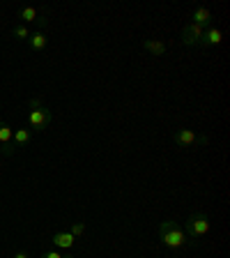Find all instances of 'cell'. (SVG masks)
Instances as JSON below:
<instances>
[{
    "label": "cell",
    "mask_w": 230,
    "mask_h": 258,
    "mask_svg": "<svg viewBox=\"0 0 230 258\" xmlns=\"http://www.w3.org/2000/svg\"><path fill=\"white\" fill-rule=\"evenodd\" d=\"M157 233H159L161 244H166L168 249H182V247L189 244V238H186L184 228H182L177 222H173V219L161 222L159 226H157Z\"/></svg>",
    "instance_id": "cell-1"
},
{
    "label": "cell",
    "mask_w": 230,
    "mask_h": 258,
    "mask_svg": "<svg viewBox=\"0 0 230 258\" xmlns=\"http://www.w3.org/2000/svg\"><path fill=\"white\" fill-rule=\"evenodd\" d=\"M184 233L189 242L198 240V238H203L210 233V219H207V214L205 212H194L184 224Z\"/></svg>",
    "instance_id": "cell-2"
},
{
    "label": "cell",
    "mask_w": 230,
    "mask_h": 258,
    "mask_svg": "<svg viewBox=\"0 0 230 258\" xmlns=\"http://www.w3.org/2000/svg\"><path fill=\"white\" fill-rule=\"evenodd\" d=\"M173 141L177 145H207L210 138L205 136V134H196L194 129H177L173 134Z\"/></svg>",
    "instance_id": "cell-3"
},
{
    "label": "cell",
    "mask_w": 230,
    "mask_h": 258,
    "mask_svg": "<svg viewBox=\"0 0 230 258\" xmlns=\"http://www.w3.org/2000/svg\"><path fill=\"white\" fill-rule=\"evenodd\" d=\"M28 122H30V127L35 129V132H44L46 127L51 125V111L49 108H35V111H30L28 113Z\"/></svg>",
    "instance_id": "cell-4"
},
{
    "label": "cell",
    "mask_w": 230,
    "mask_h": 258,
    "mask_svg": "<svg viewBox=\"0 0 230 258\" xmlns=\"http://www.w3.org/2000/svg\"><path fill=\"white\" fill-rule=\"evenodd\" d=\"M14 150H16V145H14V132L0 120V152L5 157H12Z\"/></svg>",
    "instance_id": "cell-5"
},
{
    "label": "cell",
    "mask_w": 230,
    "mask_h": 258,
    "mask_svg": "<svg viewBox=\"0 0 230 258\" xmlns=\"http://www.w3.org/2000/svg\"><path fill=\"white\" fill-rule=\"evenodd\" d=\"M200 37H203V28L196 26V23H189V26L182 30V44L196 46L198 42H200Z\"/></svg>",
    "instance_id": "cell-6"
},
{
    "label": "cell",
    "mask_w": 230,
    "mask_h": 258,
    "mask_svg": "<svg viewBox=\"0 0 230 258\" xmlns=\"http://www.w3.org/2000/svg\"><path fill=\"white\" fill-rule=\"evenodd\" d=\"M223 42V33L219 28H210V30H203V37H200V46H216Z\"/></svg>",
    "instance_id": "cell-7"
},
{
    "label": "cell",
    "mask_w": 230,
    "mask_h": 258,
    "mask_svg": "<svg viewBox=\"0 0 230 258\" xmlns=\"http://www.w3.org/2000/svg\"><path fill=\"white\" fill-rule=\"evenodd\" d=\"M51 240H53V244L58 247V249H67V251H69L71 247H74L76 238H74L69 231H60V233H53V238H51Z\"/></svg>",
    "instance_id": "cell-8"
},
{
    "label": "cell",
    "mask_w": 230,
    "mask_h": 258,
    "mask_svg": "<svg viewBox=\"0 0 230 258\" xmlns=\"http://www.w3.org/2000/svg\"><path fill=\"white\" fill-rule=\"evenodd\" d=\"M46 42H49V39H46L44 30H35V33H30V37H28V44H30L33 51H44Z\"/></svg>",
    "instance_id": "cell-9"
},
{
    "label": "cell",
    "mask_w": 230,
    "mask_h": 258,
    "mask_svg": "<svg viewBox=\"0 0 230 258\" xmlns=\"http://www.w3.org/2000/svg\"><path fill=\"white\" fill-rule=\"evenodd\" d=\"M191 18H194L196 26L203 28V26H207V23L212 21V12H210L207 7H196V9H194V14H191Z\"/></svg>",
    "instance_id": "cell-10"
},
{
    "label": "cell",
    "mask_w": 230,
    "mask_h": 258,
    "mask_svg": "<svg viewBox=\"0 0 230 258\" xmlns=\"http://www.w3.org/2000/svg\"><path fill=\"white\" fill-rule=\"evenodd\" d=\"M143 49L150 51L152 55H164L166 53V42H161V39H145V42H143Z\"/></svg>",
    "instance_id": "cell-11"
},
{
    "label": "cell",
    "mask_w": 230,
    "mask_h": 258,
    "mask_svg": "<svg viewBox=\"0 0 230 258\" xmlns=\"http://www.w3.org/2000/svg\"><path fill=\"white\" fill-rule=\"evenodd\" d=\"M37 17H39V14H37V9H33V7H23L18 12V18L23 21V26H26V23H37Z\"/></svg>",
    "instance_id": "cell-12"
},
{
    "label": "cell",
    "mask_w": 230,
    "mask_h": 258,
    "mask_svg": "<svg viewBox=\"0 0 230 258\" xmlns=\"http://www.w3.org/2000/svg\"><path fill=\"white\" fill-rule=\"evenodd\" d=\"M28 143H30V132H28V129H16V132H14V145H21V148H23Z\"/></svg>",
    "instance_id": "cell-13"
},
{
    "label": "cell",
    "mask_w": 230,
    "mask_h": 258,
    "mask_svg": "<svg viewBox=\"0 0 230 258\" xmlns=\"http://www.w3.org/2000/svg\"><path fill=\"white\" fill-rule=\"evenodd\" d=\"M14 37H16V39H28V37H30V28L28 26H16L14 28Z\"/></svg>",
    "instance_id": "cell-14"
},
{
    "label": "cell",
    "mask_w": 230,
    "mask_h": 258,
    "mask_svg": "<svg viewBox=\"0 0 230 258\" xmlns=\"http://www.w3.org/2000/svg\"><path fill=\"white\" fill-rule=\"evenodd\" d=\"M71 235H74V238H81V235H83V233H85V224L83 222H76L74 224V226H71Z\"/></svg>",
    "instance_id": "cell-15"
},
{
    "label": "cell",
    "mask_w": 230,
    "mask_h": 258,
    "mask_svg": "<svg viewBox=\"0 0 230 258\" xmlns=\"http://www.w3.org/2000/svg\"><path fill=\"white\" fill-rule=\"evenodd\" d=\"M42 258H74V256H71L69 251H67V254H60V251H44Z\"/></svg>",
    "instance_id": "cell-16"
},
{
    "label": "cell",
    "mask_w": 230,
    "mask_h": 258,
    "mask_svg": "<svg viewBox=\"0 0 230 258\" xmlns=\"http://www.w3.org/2000/svg\"><path fill=\"white\" fill-rule=\"evenodd\" d=\"M28 106H30V111H35V108H42L44 104H42V99L39 97H33L30 102H28Z\"/></svg>",
    "instance_id": "cell-17"
},
{
    "label": "cell",
    "mask_w": 230,
    "mask_h": 258,
    "mask_svg": "<svg viewBox=\"0 0 230 258\" xmlns=\"http://www.w3.org/2000/svg\"><path fill=\"white\" fill-rule=\"evenodd\" d=\"M46 23H49V18H46V17H37V26H39V28H44Z\"/></svg>",
    "instance_id": "cell-18"
},
{
    "label": "cell",
    "mask_w": 230,
    "mask_h": 258,
    "mask_svg": "<svg viewBox=\"0 0 230 258\" xmlns=\"http://www.w3.org/2000/svg\"><path fill=\"white\" fill-rule=\"evenodd\" d=\"M14 258H28V254H26V251H16V254H14Z\"/></svg>",
    "instance_id": "cell-19"
}]
</instances>
